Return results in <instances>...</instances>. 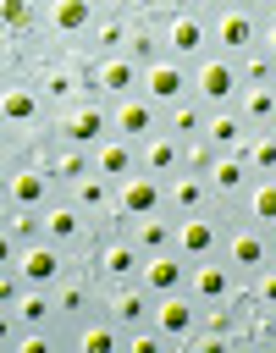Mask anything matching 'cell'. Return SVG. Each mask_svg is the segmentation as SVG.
I'll return each mask as SVG.
<instances>
[{"instance_id": "obj_38", "label": "cell", "mask_w": 276, "mask_h": 353, "mask_svg": "<svg viewBox=\"0 0 276 353\" xmlns=\"http://www.w3.org/2000/svg\"><path fill=\"white\" fill-rule=\"evenodd\" d=\"M243 292L254 298V309H265V314H276V265H265L259 276H248V281H243Z\"/></svg>"}, {"instance_id": "obj_1", "label": "cell", "mask_w": 276, "mask_h": 353, "mask_svg": "<svg viewBox=\"0 0 276 353\" xmlns=\"http://www.w3.org/2000/svg\"><path fill=\"white\" fill-rule=\"evenodd\" d=\"M210 17H215V6H177V17L160 28V39H166V55L171 61H188V66H199L215 44H210Z\"/></svg>"}, {"instance_id": "obj_37", "label": "cell", "mask_w": 276, "mask_h": 353, "mask_svg": "<svg viewBox=\"0 0 276 353\" xmlns=\"http://www.w3.org/2000/svg\"><path fill=\"white\" fill-rule=\"evenodd\" d=\"M138 66H155V61H166V39H160V28L155 22H132V50H127Z\"/></svg>"}, {"instance_id": "obj_10", "label": "cell", "mask_w": 276, "mask_h": 353, "mask_svg": "<svg viewBox=\"0 0 276 353\" xmlns=\"http://www.w3.org/2000/svg\"><path fill=\"white\" fill-rule=\"evenodd\" d=\"M94 22H99V11L94 6H83V0H55V6H44L39 11V39H50V44H83L88 33H94Z\"/></svg>"}, {"instance_id": "obj_36", "label": "cell", "mask_w": 276, "mask_h": 353, "mask_svg": "<svg viewBox=\"0 0 276 353\" xmlns=\"http://www.w3.org/2000/svg\"><path fill=\"white\" fill-rule=\"evenodd\" d=\"M243 165H248L254 182H259V176H276V132H254L248 149H243Z\"/></svg>"}, {"instance_id": "obj_31", "label": "cell", "mask_w": 276, "mask_h": 353, "mask_svg": "<svg viewBox=\"0 0 276 353\" xmlns=\"http://www.w3.org/2000/svg\"><path fill=\"white\" fill-rule=\"evenodd\" d=\"M237 116L248 132H270L276 127V88H243L237 94Z\"/></svg>"}, {"instance_id": "obj_33", "label": "cell", "mask_w": 276, "mask_h": 353, "mask_svg": "<svg viewBox=\"0 0 276 353\" xmlns=\"http://www.w3.org/2000/svg\"><path fill=\"white\" fill-rule=\"evenodd\" d=\"M94 171V149H77V143H61L55 149V165H50V176L61 182V188H72L77 176H88Z\"/></svg>"}, {"instance_id": "obj_18", "label": "cell", "mask_w": 276, "mask_h": 353, "mask_svg": "<svg viewBox=\"0 0 276 353\" xmlns=\"http://www.w3.org/2000/svg\"><path fill=\"white\" fill-rule=\"evenodd\" d=\"M110 132H116V138H127V143H144V138H155V132H160V110H155L144 94L116 99V105H110Z\"/></svg>"}, {"instance_id": "obj_2", "label": "cell", "mask_w": 276, "mask_h": 353, "mask_svg": "<svg viewBox=\"0 0 276 353\" xmlns=\"http://www.w3.org/2000/svg\"><path fill=\"white\" fill-rule=\"evenodd\" d=\"M144 248L132 237H99L88 254H83V270L99 281V287H121V281H138L144 276Z\"/></svg>"}, {"instance_id": "obj_13", "label": "cell", "mask_w": 276, "mask_h": 353, "mask_svg": "<svg viewBox=\"0 0 276 353\" xmlns=\"http://www.w3.org/2000/svg\"><path fill=\"white\" fill-rule=\"evenodd\" d=\"M188 298L199 309H215V303H237L243 298V281L232 276V265L215 254V259H193V276H188Z\"/></svg>"}, {"instance_id": "obj_28", "label": "cell", "mask_w": 276, "mask_h": 353, "mask_svg": "<svg viewBox=\"0 0 276 353\" xmlns=\"http://www.w3.org/2000/svg\"><path fill=\"white\" fill-rule=\"evenodd\" d=\"M66 199H72L77 210H88V215H105V210H116V182H105L99 171H88V176H77V182L66 188Z\"/></svg>"}, {"instance_id": "obj_17", "label": "cell", "mask_w": 276, "mask_h": 353, "mask_svg": "<svg viewBox=\"0 0 276 353\" xmlns=\"http://www.w3.org/2000/svg\"><path fill=\"white\" fill-rule=\"evenodd\" d=\"M116 210H121V215H132V221L160 215V210H166V182H160V176H149V171L121 176V182H116Z\"/></svg>"}, {"instance_id": "obj_26", "label": "cell", "mask_w": 276, "mask_h": 353, "mask_svg": "<svg viewBox=\"0 0 276 353\" xmlns=\"http://www.w3.org/2000/svg\"><path fill=\"white\" fill-rule=\"evenodd\" d=\"M94 171L105 176V182H121V176H132L138 171V143H127V138H105L99 149H94Z\"/></svg>"}, {"instance_id": "obj_6", "label": "cell", "mask_w": 276, "mask_h": 353, "mask_svg": "<svg viewBox=\"0 0 276 353\" xmlns=\"http://www.w3.org/2000/svg\"><path fill=\"white\" fill-rule=\"evenodd\" d=\"M237 94H243V83H237V61L210 50V55L193 66V99H199L204 110H232Z\"/></svg>"}, {"instance_id": "obj_34", "label": "cell", "mask_w": 276, "mask_h": 353, "mask_svg": "<svg viewBox=\"0 0 276 353\" xmlns=\"http://www.w3.org/2000/svg\"><path fill=\"white\" fill-rule=\"evenodd\" d=\"M39 33V11L28 0H6L0 6V39H33Z\"/></svg>"}, {"instance_id": "obj_43", "label": "cell", "mask_w": 276, "mask_h": 353, "mask_svg": "<svg viewBox=\"0 0 276 353\" xmlns=\"http://www.w3.org/2000/svg\"><path fill=\"white\" fill-rule=\"evenodd\" d=\"M270 132H276V127H270Z\"/></svg>"}, {"instance_id": "obj_9", "label": "cell", "mask_w": 276, "mask_h": 353, "mask_svg": "<svg viewBox=\"0 0 276 353\" xmlns=\"http://www.w3.org/2000/svg\"><path fill=\"white\" fill-rule=\"evenodd\" d=\"M44 237L50 243H61L66 254H88L99 237H94V215L88 210H77L72 199H66V188H61V199L44 210Z\"/></svg>"}, {"instance_id": "obj_24", "label": "cell", "mask_w": 276, "mask_h": 353, "mask_svg": "<svg viewBox=\"0 0 276 353\" xmlns=\"http://www.w3.org/2000/svg\"><path fill=\"white\" fill-rule=\"evenodd\" d=\"M0 314H11L17 325H61V309H55L50 287H22L17 303H0Z\"/></svg>"}, {"instance_id": "obj_32", "label": "cell", "mask_w": 276, "mask_h": 353, "mask_svg": "<svg viewBox=\"0 0 276 353\" xmlns=\"http://www.w3.org/2000/svg\"><path fill=\"white\" fill-rule=\"evenodd\" d=\"M0 237H6L11 248H28V243L44 237V215H33V210H6V215H0Z\"/></svg>"}, {"instance_id": "obj_35", "label": "cell", "mask_w": 276, "mask_h": 353, "mask_svg": "<svg viewBox=\"0 0 276 353\" xmlns=\"http://www.w3.org/2000/svg\"><path fill=\"white\" fill-rule=\"evenodd\" d=\"M237 83H243V88H276V61H270L265 50L237 55Z\"/></svg>"}, {"instance_id": "obj_19", "label": "cell", "mask_w": 276, "mask_h": 353, "mask_svg": "<svg viewBox=\"0 0 276 353\" xmlns=\"http://www.w3.org/2000/svg\"><path fill=\"white\" fill-rule=\"evenodd\" d=\"M204 210H215V193H210L204 176H193V171L166 176V215L188 221V215H204Z\"/></svg>"}, {"instance_id": "obj_22", "label": "cell", "mask_w": 276, "mask_h": 353, "mask_svg": "<svg viewBox=\"0 0 276 353\" xmlns=\"http://www.w3.org/2000/svg\"><path fill=\"white\" fill-rule=\"evenodd\" d=\"M121 347H127V331H121L105 309L72 325V353H121Z\"/></svg>"}, {"instance_id": "obj_27", "label": "cell", "mask_w": 276, "mask_h": 353, "mask_svg": "<svg viewBox=\"0 0 276 353\" xmlns=\"http://www.w3.org/2000/svg\"><path fill=\"white\" fill-rule=\"evenodd\" d=\"M204 105L199 99H182V105H171V110H160V132L166 138H177V143H193V138H204Z\"/></svg>"}, {"instance_id": "obj_8", "label": "cell", "mask_w": 276, "mask_h": 353, "mask_svg": "<svg viewBox=\"0 0 276 353\" xmlns=\"http://www.w3.org/2000/svg\"><path fill=\"white\" fill-rule=\"evenodd\" d=\"M55 138L77 143V149H99L110 138V105L105 99H83L72 110H55Z\"/></svg>"}, {"instance_id": "obj_20", "label": "cell", "mask_w": 276, "mask_h": 353, "mask_svg": "<svg viewBox=\"0 0 276 353\" xmlns=\"http://www.w3.org/2000/svg\"><path fill=\"white\" fill-rule=\"evenodd\" d=\"M204 182H210V193H215V204H221V210H237L254 176H248L243 154H215V165L204 171Z\"/></svg>"}, {"instance_id": "obj_25", "label": "cell", "mask_w": 276, "mask_h": 353, "mask_svg": "<svg viewBox=\"0 0 276 353\" xmlns=\"http://www.w3.org/2000/svg\"><path fill=\"white\" fill-rule=\"evenodd\" d=\"M138 171H149V176H177L182 171V143L177 138H166V132H155V138H144L138 143Z\"/></svg>"}, {"instance_id": "obj_41", "label": "cell", "mask_w": 276, "mask_h": 353, "mask_svg": "<svg viewBox=\"0 0 276 353\" xmlns=\"http://www.w3.org/2000/svg\"><path fill=\"white\" fill-rule=\"evenodd\" d=\"M259 50L276 61V6H259Z\"/></svg>"}, {"instance_id": "obj_23", "label": "cell", "mask_w": 276, "mask_h": 353, "mask_svg": "<svg viewBox=\"0 0 276 353\" xmlns=\"http://www.w3.org/2000/svg\"><path fill=\"white\" fill-rule=\"evenodd\" d=\"M248 138H254V132L243 127L237 105H232V110H210V116H204V143H210L215 154H243V149H248Z\"/></svg>"}, {"instance_id": "obj_30", "label": "cell", "mask_w": 276, "mask_h": 353, "mask_svg": "<svg viewBox=\"0 0 276 353\" xmlns=\"http://www.w3.org/2000/svg\"><path fill=\"white\" fill-rule=\"evenodd\" d=\"M243 221L248 226H259V232H270L276 226V176H259V182H248V193H243Z\"/></svg>"}, {"instance_id": "obj_12", "label": "cell", "mask_w": 276, "mask_h": 353, "mask_svg": "<svg viewBox=\"0 0 276 353\" xmlns=\"http://www.w3.org/2000/svg\"><path fill=\"white\" fill-rule=\"evenodd\" d=\"M88 94H94V99H105V105L132 99V94H144V66H138L132 55L94 61V66H88Z\"/></svg>"}, {"instance_id": "obj_39", "label": "cell", "mask_w": 276, "mask_h": 353, "mask_svg": "<svg viewBox=\"0 0 276 353\" xmlns=\"http://www.w3.org/2000/svg\"><path fill=\"white\" fill-rule=\"evenodd\" d=\"M215 165V149L204 143V138H193V143H182V171H193V176H204Z\"/></svg>"}, {"instance_id": "obj_40", "label": "cell", "mask_w": 276, "mask_h": 353, "mask_svg": "<svg viewBox=\"0 0 276 353\" xmlns=\"http://www.w3.org/2000/svg\"><path fill=\"white\" fill-rule=\"evenodd\" d=\"M160 347H171V342H166L155 325H138V331H127V347H121V353H160Z\"/></svg>"}, {"instance_id": "obj_16", "label": "cell", "mask_w": 276, "mask_h": 353, "mask_svg": "<svg viewBox=\"0 0 276 353\" xmlns=\"http://www.w3.org/2000/svg\"><path fill=\"white\" fill-rule=\"evenodd\" d=\"M199 320H204V309H199L188 292H166V298H155V331H160L171 347H182V342L199 331Z\"/></svg>"}, {"instance_id": "obj_11", "label": "cell", "mask_w": 276, "mask_h": 353, "mask_svg": "<svg viewBox=\"0 0 276 353\" xmlns=\"http://www.w3.org/2000/svg\"><path fill=\"white\" fill-rule=\"evenodd\" d=\"M221 259L232 265L237 281H248V276H259L270 265V237L259 226H248V221H232L226 226V243H221Z\"/></svg>"}, {"instance_id": "obj_15", "label": "cell", "mask_w": 276, "mask_h": 353, "mask_svg": "<svg viewBox=\"0 0 276 353\" xmlns=\"http://www.w3.org/2000/svg\"><path fill=\"white\" fill-rule=\"evenodd\" d=\"M99 309L121 325V331H138V325H155V292L144 281H121V287H105Z\"/></svg>"}, {"instance_id": "obj_14", "label": "cell", "mask_w": 276, "mask_h": 353, "mask_svg": "<svg viewBox=\"0 0 276 353\" xmlns=\"http://www.w3.org/2000/svg\"><path fill=\"white\" fill-rule=\"evenodd\" d=\"M144 99L155 105V110H171V105H182V99H193V66L188 61H155V66H144Z\"/></svg>"}, {"instance_id": "obj_29", "label": "cell", "mask_w": 276, "mask_h": 353, "mask_svg": "<svg viewBox=\"0 0 276 353\" xmlns=\"http://www.w3.org/2000/svg\"><path fill=\"white\" fill-rule=\"evenodd\" d=\"M144 254H166V248H177V215H144V221H132V232H127Z\"/></svg>"}, {"instance_id": "obj_4", "label": "cell", "mask_w": 276, "mask_h": 353, "mask_svg": "<svg viewBox=\"0 0 276 353\" xmlns=\"http://www.w3.org/2000/svg\"><path fill=\"white\" fill-rule=\"evenodd\" d=\"M210 44H215V55H232V61L259 50V6H215Z\"/></svg>"}, {"instance_id": "obj_7", "label": "cell", "mask_w": 276, "mask_h": 353, "mask_svg": "<svg viewBox=\"0 0 276 353\" xmlns=\"http://www.w3.org/2000/svg\"><path fill=\"white\" fill-rule=\"evenodd\" d=\"M0 193H6V210H33L44 215L55 199H61V182L39 165H17V171H0Z\"/></svg>"}, {"instance_id": "obj_42", "label": "cell", "mask_w": 276, "mask_h": 353, "mask_svg": "<svg viewBox=\"0 0 276 353\" xmlns=\"http://www.w3.org/2000/svg\"><path fill=\"white\" fill-rule=\"evenodd\" d=\"M265 237H270V265H276V226H270V232H265Z\"/></svg>"}, {"instance_id": "obj_5", "label": "cell", "mask_w": 276, "mask_h": 353, "mask_svg": "<svg viewBox=\"0 0 276 353\" xmlns=\"http://www.w3.org/2000/svg\"><path fill=\"white\" fill-rule=\"evenodd\" d=\"M33 83H39V94L50 99V110H72V105L94 99V94H88V66H77V61H66V55L39 61Z\"/></svg>"}, {"instance_id": "obj_21", "label": "cell", "mask_w": 276, "mask_h": 353, "mask_svg": "<svg viewBox=\"0 0 276 353\" xmlns=\"http://www.w3.org/2000/svg\"><path fill=\"white\" fill-rule=\"evenodd\" d=\"M188 276H193V259H182L177 248H166V254H149L144 259V287L155 292V298H166V292H188Z\"/></svg>"}, {"instance_id": "obj_3", "label": "cell", "mask_w": 276, "mask_h": 353, "mask_svg": "<svg viewBox=\"0 0 276 353\" xmlns=\"http://www.w3.org/2000/svg\"><path fill=\"white\" fill-rule=\"evenodd\" d=\"M0 121L6 132H50L55 110L39 94V83H0Z\"/></svg>"}]
</instances>
